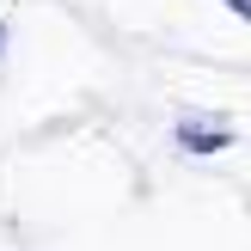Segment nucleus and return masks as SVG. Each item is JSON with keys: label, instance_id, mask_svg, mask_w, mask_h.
Instances as JSON below:
<instances>
[{"label": "nucleus", "instance_id": "nucleus-2", "mask_svg": "<svg viewBox=\"0 0 251 251\" xmlns=\"http://www.w3.org/2000/svg\"><path fill=\"white\" fill-rule=\"evenodd\" d=\"M0 37H6V25H0Z\"/></svg>", "mask_w": 251, "mask_h": 251}, {"label": "nucleus", "instance_id": "nucleus-1", "mask_svg": "<svg viewBox=\"0 0 251 251\" xmlns=\"http://www.w3.org/2000/svg\"><path fill=\"white\" fill-rule=\"evenodd\" d=\"M178 141L190 147V153H215V147H227V135H221V129H190V123H184Z\"/></svg>", "mask_w": 251, "mask_h": 251}]
</instances>
